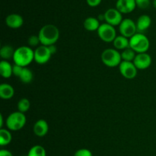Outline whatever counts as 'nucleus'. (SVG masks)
I'll list each match as a JSON object with an SVG mask.
<instances>
[{
	"label": "nucleus",
	"mask_w": 156,
	"mask_h": 156,
	"mask_svg": "<svg viewBox=\"0 0 156 156\" xmlns=\"http://www.w3.org/2000/svg\"><path fill=\"white\" fill-rule=\"evenodd\" d=\"M15 50H14L13 47L10 45H5L2 47L1 50H0V56L3 59L6 60V59H13L14 54H15Z\"/></svg>",
	"instance_id": "obj_21"
},
{
	"label": "nucleus",
	"mask_w": 156,
	"mask_h": 156,
	"mask_svg": "<svg viewBox=\"0 0 156 156\" xmlns=\"http://www.w3.org/2000/svg\"><path fill=\"white\" fill-rule=\"evenodd\" d=\"M137 53L134 51L130 47L123 50L121 53L122 61H126V62H133L136 56Z\"/></svg>",
	"instance_id": "obj_23"
},
{
	"label": "nucleus",
	"mask_w": 156,
	"mask_h": 156,
	"mask_svg": "<svg viewBox=\"0 0 156 156\" xmlns=\"http://www.w3.org/2000/svg\"><path fill=\"white\" fill-rule=\"evenodd\" d=\"M137 68L133 62L122 61L119 66V71L120 74L127 79H133L137 76Z\"/></svg>",
	"instance_id": "obj_8"
},
{
	"label": "nucleus",
	"mask_w": 156,
	"mask_h": 156,
	"mask_svg": "<svg viewBox=\"0 0 156 156\" xmlns=\"http://www.w3.org/2000/svg\"><path fill=\"white\" fill-rule=\"evenodd\" d=\"M150 47V42L147 37L143 33L137 32L129 38V47L136 53H147Z\"/></svg>",
	"instance_id": "obj_3"
},
{
	"label": "nucleus",
	"mask_w": 156,
	"mask_h": 156,
	"mask_svg": "<svg viewBox=\"0 0 156 156\" xmlns=\"http://www.w3.org/2000/svg\"><path fill=\"white\" fill-rule=\"evenodd\" d=\"M113 44L116 50H123L129 47V39L124 36H117V37L113 41Z\"/></svg>",
	"instance_id": "obj_18"
},
{
	"label": "nucleus",
	"mask_w": 156,
	"mask_h": 156,
	"mask_svg": "<svg viewBox=\"0 0 156 156\" xmlns=\"http://www.w3.org/2000/svg\"><path fill=\"white\" fill-rule=\"evenodd\" d=\"M101 1L102 0H86L88 5L91 7H96V6L99 5Z\"/></svg>",
	"instance_id": "obj_30"
},
{
	"label": "nucleus",
	"mask_w": 156,
	"mask_h": 156,
	"mask_svg": "<svg viewBox=\"0 0 156 156\" xmlns=\"http://www.w3.org/2000/svg\"><path fill=\"white\" fill-rule=\"evenodd\" d=\"M101 61L106 66L114 68L119 66L122 62L121 53L116 49L109 48L104 50L101 53Z\"/></svg>",
	"instance_id": "obj_5"
},
{
	"label": "nucleus",
	"mask_w": 156,
	"mask_h": 156,
	"mask_svg": "<svg viewBox=\"0 0 156 156\" xmlns=\"http://www.w3.org/2000/svg\"><path fill=\"white\" fill-rule=\"evenodd\" d=\"M19 79L23 83L28 84L32 82L34 79V75L31 70L30 69L27 68V67H24L21 73V76H19Z\"/></svg>",
	"instance_id": "obj_22"
},
{
	"label": "nucleus",
	"mask_w": 156,
	"mask_h": 156,
	"mask_svg": "<svg viewBox=\"0 0 156 156\" xmlns=\"http://www.w3.org/2000/svg\"><path fill=\"white\" fill-rule=\"evenodd\" d=\"M137 7L142 9H146L150 5V0H136Z\"/></svg>",
	"instance_id": "obj_28"
},
{
	"label": "nucleus",
	"mask_w": 156,
	"mask_h": 156,
	"mask_svg": "<svg viewBox=\"0 0 156 156\" xmlns=\"http://www.w3.org/2000/svg\"><path fill=\"white\" fill-rule=\"evenodd\" d=\"M136 7V0H117L116 9L122 14H128L133 12Z\"/></svg>",
	"instance_id": "obj_12"
},
{
	"label": "nucleus",
	"mask_w": 156,
	"mask_h": 156,
	"mask_svg": "<svg viewBox=\"0 0 156 156\" xmlns=\"http://www.w3.org/2000/svg\"><path fill=\"white\" fill-rule=\"evenodd\" d=\"M105 20L106 23L112 26H119L123 21V15L121 12L117 9H109L105 12Z\"/></svg>",
	"instance_id": "obj_10"
},
{
	"label": "nucleus",
	"mask_w": 156,
	"mask_h": 156,
	"mask_svg": "<svg viewBox=\"0 0 156 156\" xmlns=\"http://www.w3.org/2000/svg\"><path fill=\"white\" fill-rule=\"evenodd\" d=\"M100 21L94 17H88L84 21V27L88 31H95L100 27Z\"/></svg>",
	"instance_id": "obj_19"
},
{
	"label": "nucleus",
	"mask_w": 156,
	"mask_h": 156,
	"mask_svg": "<svg viewBox=\"0 0 156 156\" xmlns=\"http://www.w3.org/2000/svg\"><path fill=\"white\" fill-rule=\"evenodd\" d=\"M136 27L138 33H143L150 27L152 24V19L147 15H143L139 17L136 21Z\"/></svg>",
	"instance_id": "obj_15"
},
{
	"label": "nucleus",
	"mask_w": 156,
	"mask_h": 156,
	"mask_svg": "<svg viewBox=\"0 0 156 156\" xmlns=\"http://www.w3.org/2000/svg\"><path fill=\"white\" fill-rule=\"evenodd\" d=\"M38 37L41 45L49 47L57 42L59 38V30L54 24H46L39 30Z\"/></svg>",
	"instance_id": "obj_1"
},
{
	"label": "nucleus",
	"mask_w": 156,
	"mask_h": 156,
	"mask_svg": "<svg viewBox=\"0 0 156 156\" xmlns=\"http://www.w3.org/2000/svg\"><path fill=\"white\" fill-rule=\"evenodd\" d=\"M5 24L9 27L17 29L21 27L24 24V19L18 14H11L5 18Z\"/></svg>",
	"instance_id": "obj_13"
},
{
	"label": "nucleus",
	"mask_w": 156,
	"mask_h": 156,
	"mask_svg": "<svg viewBox=\"0 0 156 156\" xmlns=\"http://www.w3.org/2000/svg\"><path fill=\"white\" fill-rule=\"evenodd\" d=\"M15 94V89L11 85L8 83H2L0 85V98L3 100H9L12 98Z\"/></svg>",
	"instance_id": "obj_16"
},
{
	"label": "nucleus",
	"mask_w": 156,
	"mask_h": 156,
	"mask_svg": "<svg viewBox=\"0 0 156 156\" xmlns=\"http://www.w3.org/2000/svg\"><path fill=\"white\" fill-rule=\"evenodd\" d=\"M27 118L24 114L20 111H15L8 116L5 124L8 129L12 131H18L24 127Z\"/></svg>",
	"instance_id": "obj_4"
},
{
	"label": "nucleus",
	"mask_w": 156,
	"mask_h": 156,
	"mask_svg": "<svg viewBox=\"0 0 156 156\" xmlns=\"http://www.w3.org/2000/svg\"><path fill=\"white\" fill-rule=\"evenodd\" d=\"M74 156H93V155L89 149H81L75 152Z\"/></svg>",
	"instance_id": "obj_27"
},
{
	"label": "nucleus",
	"mask_w": 156,
	"mask_h": 156,
	"mask_svg": "<svg viewBox=\"0 0 156 156\" xmlns=\"http://www.w3.org/2000/svg\"><path fill=\"white\" fill-rule=\"evenodd\" d=\"M52 56L53 55L47 46L41 45L34 50V61L40 65H44L48 62Z\"/></svg>",
	"instance_id": "obj_9"
},
{
	"label": "nucleus",
	"mask_w": 156,
	"mask_h": 156,
	"mask_svg": "<svg viewBox=\"0 0 156 156\" xmlns=\"http://www.w3.org/2000/svg\"><path fill=\"white\" fill-rule=\"evenodd\" d=\"M133 63L137 69H146L152 64V57L147 53H137L133 60Z\"/></svg>",
	"instance_id": "obj_11"
},
{
	"label": "nucleus",
	"mask_w": 156,
	"mask_h": 156,
	"mask_svg": "<svg viewBox=\"0 0 156 156\" xmlns=\"http://www.w3.org/2000/svg\"><path fill=\"white\" fill-rule=\"evenodd\" d=\"M12 136L10 131L4 128L0 129V146H7L12 142Z\"/></svg>",
	"instance_id": "obj_20"
},
{
	"label": "nucleus",
	"mask_w": 156,
	"mask_h": 156,
	"mask_svg": "<svg viewBox=\"0 0 156 156\" xmlns=\"http://www.w3.org/2000/svg\"><path fill=\"white\" fill-rule=\"evenodd\" d=\"M0 156H13L12 152L7 149H1L0 150Z\"/></svg>",
	"instance_id": "obj_31"
},
{
	"label": "nucleus",
	"mask_w": 156,
	"mask_h": 156,
	"mask_svg": "<svg viewBox=\"0 0 156 156\" xmlns=\"http://www.w3.org/2000/svg\"><path fill=\"white\" fill-rule=\"evenodd\" d=\"M120 35L127 38H131L137 33L136 24L130 18H125L119 25Z\"/></svg>",
	"instance_id": "obj_7"
},
{
	"label": "nucleus",
	"mask_w": 156,
	"mask_h": 156,
	"mask_svg": "<svg viewBox=\"0 0 156 156\" xmlns=\"http://www.w3.org/2000/svg\"><path fill=\"white\" fill-rule=\"evenodd\" d=\"M0 75L5 79L10 78L13 75V66L7 60H2L0 62Z\"/></svg>",
	"instance_id": "obj_17"
},
{
	"label": "nucleus",
	"mask_w": 156,
	"mask_h": 156,
	"mask_svg": "<svg viewBox=\"0 0 156 156\" xmlns=\"http://www.w3.org/2000/svg\"><path fill=\"white\" fill-rule=\"evenodd\" d=\"M15 64L22 67L30 65L34 60V50L27 46H21L17 48L13 56Z\"/></svg>",
	"instance_id": "obj_2"
},
{
	"label": "nucleus",
	"mask_w": 156,
	"mask_h": 156,
	"mask_svg": "<svg viewBox=\"0 0 156 156\" xmlns=\"http://www.w3.org/2000/svg\"><path fill=\"white\" fill-rule=\"evenodd\" d=\"M34 133L39 137H43L47 134L49 131L48 123L45 120H38L34 125Z\"/></svg>",
	"instance_id": "obj_14"
},
{
	"label": "nucleus",
	"mask_w": 156,
	"mask_h": 156,
	"mask_svg": "<svg viewBox=\"0 0 156 156\" xmlns=\"http://www.w3.org/2000/svg\"><path fill=\"white\" fill-rule=\"evenodd\" d=\"M49 50H50V53H51L52 55L55 54V53H56V47L55 44H53V45H50L49 46Z\"/></svg>",
	"instance_id": "obj_32"
},
{
	"label": "nucleus",
	"mask_w": 156,
	"mask_h": 156,
	"mask_svg": "<svg viewBox=\"0 0 156 156\" xmlns=\"http://www.w3.org/2000/svg\"><path fill=\"white\" fill-rule=\"evenodd\" d=\"M97 31L100 39L104 42H113L114 39L117 37V31L114 27L108 23H103L101 24Z\"/></svg>",
	"instance_id": "obj_6"
},
{
	"label": "nucleus",
	"mask_w": 156,
	"mask_h": 156,
	"mask_svg": "<svg viewBox=\"0 0 156 156\" xmlns=\"http://www.w3.org/2000/svg\"><path fill=\"white\" fill-rule=\"evenodd\" d=\"M27 43L30 47H35L38 46V44H41V41H40L38 35H32L27 40Z\"/></svg>",
	"instance_id": "obj_26"
},
{
	"label": "nucleus",
	"mask_w": 156,
	"mask_h": 156,
	"mask_svg": "<svg viewBox=\"0 0 156 156\" xmlns=\"http://www.w3.org/2000/svg\"><path fill=\"white\" fill-rule=\"evenodd\" d=\"M18 110L20 112L24 114L25 112H27L30 108V101L27 98H21L19 101L18 102Z\"/></svg>",
	"instance_id": "obj_25"
},
{
	"label": "nucleus",
	"mask_w": 156,
	"mask_h": 156,
	"mask_svg": "<svg viewBox=\"0 0 156 156\" xmlns=\"http://www.w3.org/2000/svg\"><path fill=\"white\" fill-rule=\"evenodd\" d=\"M153 6H154V8L156 9V0H153Z\"/></svg>",
	"instance_id": "obj_34"
},
{
	"label": "nucleus",
	"mask_w": 156,
	"mask_h": 156,
	"mask_svg": "<svg viewBox=\"0 0 156 156\" xmlns=\"http://www.w3.org/2000/svg\"><path fill=\"white\" fill-rule=\"evenodd\" d=\"M23 69H24V67L20 66L15 64V65L13 66V75L14 76H17V77H19V76H21V73H22Z\"/></svg>",
	"instance_id": "obj_29"
},
{
	"label": "nucleus",
	"mask_w": 156,
	"mask_h": 156,
	"mask_svg": "<svg viewBox=\"0 0 156 156\" xmlns=\"http://www.w3.org/2000/svg\"><path fill=\"white\" fill-rule=\"evenodd\" d=\"M3 116L2 114H0V128H3Z\"/></svg>",
	"instance_id": "obj_33"
},
{
	"label": "nucleus",
	"mask_w": 156,
	"mask_h": 156,
	"mask_svg": "<svg viewBox=\"0 0 156 156\" xmlns=\"http://www.w3.org/2000/svg\"><path fill=\"white\" fill-rule=\"evenodd\" d=\"M27 156H47V153L45 149L42 146L36 145L30 148Z\"/></svg>",
	"instance_id": "obj_24"
}]
</instances>
